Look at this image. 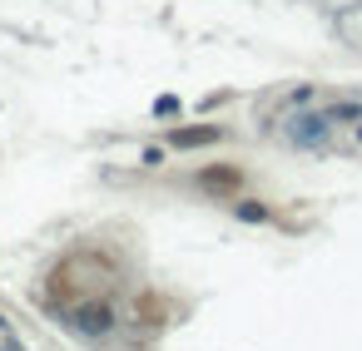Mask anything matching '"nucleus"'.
Here are the masks:
<instances>
[{
	"instance_id": "obj_1",
	"label": "nucleus",
	"mask_w": 362,
	"mask_h": 351,
	"mask_svg": "<svg viewBox=\"0 0 362 351\" xmlns=\"http://www.w3.org/2000/svg\"><path fill=\"white\" fill-rule=\"evenodd\" d=\"M283 139L298 144V149H323V144L333 139V124L323 119L318 109H313V114H293V119L283 124Z\"/></svg>"
},
{
	"instance_id": "obj_5",
	"label": "nucleus",
	"mask_w": 362,
	"mask_h": 351,
	"mask_svg": "<svg viewBox=\"0 0 362 351\" xmlns=\"http://www.w3.org/2000/svg\"><path fill=\"white\" fill-rule=\"evenodd\" d=\"M243 184V173L238 168H203V188H214V193H229Z\"/></svg>"
},
{
	"instance_id": "obj_2",
	"label": "nucleus",
	"mask_w": 362,
	"mask_h": 351,
	"mask_svg": "<svg viewBox=\"0 0 362 351\" xmlns=\"http://www.w3.org/2000/svg\"><path fill=\"white\" fill-rule=\"evenodd\" d=\"M110 327H115V307L110 302H89V307L75 312V331H85V336H105Z\"/></svg>"
},
{
	"instance_id": "obj_6",
	"label": "nucleus",
	"mask_w": 362,
	"mask_h": 351,
	"mask_svg": "<svg viewBox=\"0 0 362 351\" xmlns=\"http://www.w3.org/2000/svg\"><path fill=\"white\" fill-rule=\"evenodd\" d=\"M233 213H238V218H248V223H268V208H258V203H238Z\"/></svg>"
},
{
	"instance_id": "obj_7",
	"label": "nucleus",
	"mask_w": 362,
	"mask_h": 351,
	"mask_svg": "<svg viewBox=\"0 0 362 351\" xmlns=\"http://www.w3.org/2000/svg\"><path fill=\"white\" fill-rule=\"evenodd\" d=\"M0 341H10V327H6V322H0Z\"/></svg>"
},
{
	"instance_id": "obj_4",
	"label": "nucleus",
	"mask_w": 362,
	"mask_h": 351,
	"mask_svg": "<svg viewBox=\"0 0 362 351\" xmlns=\"http://www.w3.org/2000/svg\"><path fill=\"white\" fill-rule=\"evenodd\" d=\"M219 134H224V129H214V124H203V129H174L169 144H174V149H198V144H214Z\"/></svg>"
},
{
	"instance_id": "obj_3",
	"label": "nucleus",
	"mask_w": 362,
	"mask_h": 351,
	"mask_svg": "<svg viewBox=\"0 0 362 351\" xmlns=\"http://www.w3.org/2000/svg\"><path fill=\"white\" fill-rule=\"evenodd\" d=\"M333 30H338V40H342V45L362 50V0H357V6H347V10H338Z\"/></svg>"
}]
</instances>
